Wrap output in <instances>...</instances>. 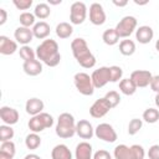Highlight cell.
I'll return each instance as SVG.
<instances>
[{
    "label": "cell",
    "mask_w": 159,
    "mask_h": 159,
    "mask_svg": "<svg viewBox=\"0 0 159 159\" xmlns=\"http://www.w3.org/2000/svg\"><path fill=\"white\" fill-rule=\"evenodd\" d=\"M111 106L107 102V99L104 97L98 98L93 102V104L89 107V114L93 118H102L104 117L109 111H111Z\"/></svg>",
    "instance_id": "12"
},
{
    "label": "cell",
    "mask_w": 159,
    "mask_h": 159,
    "mask_svg": "<svg viewBox=\"0 0 159 159\" xmlns=\"http://www.w3.org/2000/svg\"><path fill=\"white\" fill-rule=\"evenodd\" d=\"M134 84L137 86V88H144L150 84V81L153 78V75L152 72H149L148 70H135L130 73V77H129Z\"/></svg>",
    "instance_id": "11"
},
{
    "label": "cell",
    "mask_w": 159,
    "mask_h": 159,
    "mask_svg": "<svg viewBox=\"0 0 159 159\" xmlns=\"http://www.w3.org/2000/svg\"><path fill=\"white\" fill-rule=\"evenodd\" d=\"M143 127V120L139 118H133L130 119L129 124H128V134L129 135H135Z\"/></svg>",
    "instance_id": "35"
},
{
    "label": "cell",
    "mask_w": 159,
    "mask_h": 159,
    "mask_svg": "<svg viewBox=\"0 0 159 159\" xmlns=\"http://www.w3.org/2000/svg\"><path fill=\"white\" fill-rule=\"evenodd\" d=\"M102 40H103V42H104L106 45L113 46V45L118 43L119 36H118L116 29H107V30L103 32V35H102Z\"/></svg>",
    "instance_id": "28"
},
{
    "label": "cell",
    "mask_w": 159,
    "mask_h": 159,
    "mask_svg": "<svg viewBox=\"0 0 159 159\" xmlns=\"http://www.w3.org/2000/svg\"><path fill=\"white\" fill-rule=\"evenodd\" d=\"M155 50L159 52V39L157 40V42H155Z\"/></svg>",
    "instance_id": "49"
},
{
    "label": "cell",
    "mask_w": 159,
    "mask_h": 159,
    "mask_svg": "<svg viewBox=\"0 0 159 159\" xmlns=\"http://www.w3.org/2000/svg\"><path fill=\"white\" fill-rule=\"evenodd\" d=\"M113 4H114L116 6L123 7V6H125V5L128 4V1H127V0H123V1H117V0H113Z\"/></svg>",
    "instance_id": "43"
},
{
    "label": "cell",
    "mask_w": 159,
    "mask_h": 159,
    "mask_svg": "<svg viewBox=\"0 0 159 159\" xmlns=\"http://www.w3.org/2000/svg\"><path fill=\"white\" fill-rule=\"evenodd\" d=\"M150 88H152V91H154L155 93H159V75H157V76H153V78H152V81H150Z\"/></svg>",
    "instance_id": "41"
},
{
    "label": "cell",
    "mask_w": 159,
    "mask_h": 159,
    "mask_svg": "<svg viewBox=\"0 0 159 159\" xmlns=\"http://www.w3.org/2000/svg\"><path fill=\"white\" fill-rule=\"evenodd\" d=\"M14 37L16 40L17 43L22 45V46H26L29 45L32 39H34V32H32V29H29V27H24V26H19L15 32H14Z\"/></svg>",
    "instance_id": "16"
},
{
    "label": "cell",
    "mask_w": 159,
    "mask_h": 159,
    "mask_svg": "<svg viewBox=\"0 0 159 159\" xmlns=\"http://www.w3.org/2000/svg\"><path fill=\"white\" fill-rule=\"evenodd\" d=\"M22 70L27 76H37L42 72V62L39 60H32V61H26L22 65Z\"/></svg>",
    "instance_id": "22"
},
{
    "label": "cell",
    "mask_w": 159,
    "mask_h": 159,
    "mask_svg": "<svg viewBox=\"0 0 159 159\" xmlns=\"http://www.w3.org/2000/svg\"><path fill=\"white\" fill-rule=\"evenodd\" d=\"M24 159H41V157H40V155H37V154H35V153H30V154L25 155V158H24Z\"/></svg>",
    "instance_id": "44"
},
{
    "label": "cell",
    "mask_w": 159,
    "mask_h": 159,
    "mask_svg": "<svg viewBox=\"0 0 159 159\" xmlns=\"http://www.w3.org/2000/svg\"><path fill=\"white\" fill-rule=\"evenodd\" d=\"M61 2H62V0H48V4L50 5H58Z\"/></svg>",
    "instance_id": "45"
},
{
    "label": "cell",
    "mask_w": 159,
    "mask_h": 159,
    "mask_svg": "<svg viewBox=\"0 0 159 159\" xmlns=\"http://www.w3.org/2000/svg\"><path fill=\"white\" fill-rule=\"evenodd\" d=\"M76 159H93V148L88 142H81L75 149Z\"/></svg>",
    "instance_id": "20"
},
{
    "label": "cell",
    "mask_w": 159,
    "mask_h": 159,
    "mask_svg": "<svg viewBox=\"0 0 159 159\" xmlns=\"http://www.w3.org/2000/svg\"><path fill=\"white\" fill-rule=\"evenodd\" d=\"M154 102H155V106L159 108V93L155 94V101H154Z\"/></svg>",
    "instance_id": "46"
},
{
    "label": "cell",
    "mask_w": 159,
    "mask_h": 159,
    "mask_svg": "<svg viewBox=\"0 0 159 159\" xmlns=\"http://www.w3.org/2000/svg\"><path fill=\"white\" fill-rule=\"evenodd\" d=\"M137 25H138L137 19L132 15H127V16L122 17V20H119V22L117 24V26L114 29H116L119 39H127L134 32V30L137 29Z\"/></svg>",
    "instance_id": "7"
},
{
    "label": "cell",
    "mask_w": 159,
    "mask_h": 159,
    "mask_svg": "<svg viewBox=\"0 0 159 159\" xmlns=\"http://www.w3.org/2000/svg\"><path fill=\"white\" fill-rule=\"evenodd\" d=\"M55 132H56V135L62 138V139L72 138L76 134V120H75V117L68 112L61 113L58 116V118H57Z\"/></svg>",
    "instance_id": "3"
},
{
    "label": "cell",
    "mask_w": 159,
    "mask_h": 159,
    "mask_svg": "<svg viewBox=\"0 0 159 159\" xmlns=\"http://www.w3.org/2000/svg\"><path fill=\"white\" fill-rule=\"evenodd\" d=\"M19 22L21 26L24 27H34V25L36 24V16L34 15V12H29V11H24L20 14L19 16Z\"/></svg>",
    "instance_id": "29"
},
{
    "label": "cell",
    "mask_w": 159,
    "mask_h": 159,
    "mask_svg": "<svg viewBox=\"0 0 159 159\" xmlns=\"http://www.w3.org/2000/svg\"><path fill=\"white\" fill-rule=\"evenodd\" d=\"M106 12L103 10V6L99 2H93L89 6V21L96 25V26H101L106 22Z\"/></svg>",
    "instance_id": "13"
},
{
    "label": "cell",
    "mask_w": 159,
    "mask_h": 159,
    "mask_svg": "<svg viewBox=\"0 0 159 159\" xmlns=\"http://www.w3.org/2000/svg\"><path fill=\"white\" fill-rule=\"evenodd\" d=\"M114 159H144L145 150L139 144H133L130 147L125 144H119L113 150Z\"/></svg>",
    "instance_id": "4"
},
{
    "label": "cell",
    "mask_w": 159,
    "mask_h": 159,
    "mask_svg": "<svg viewBox=\"0 0 159 159\" xmlns=\"http://www.w3.org/2000/svg\"><path fill=\"white\" fill-rule=\"evenodd\" d=\"M0 159H12L11 157H7V155H5V154H1L0 153Z\"/></svg>",
    "instance_id": "48"
},
{
    "label": "cell",
    "mask_w": 159,
    "mask_h": 159,
    "mask_svg": "<svg viewBox=\"0 0 159 159\" xmlns=\"http://www.w3.org/2000/svg\"><path fill=\"white\" fill-rule=\"evenodd\" d=\"M104 98L109 103L111 108H114V107H117L120 103V96H119V93L117 91H109V92H107L106 96H104Z\"/></svg>",
    "instance_id": "36"
},
{
    "label": "cell",
    "mask_w": 159,
    "mask_h": 159,
    "mask_svg": "<svg viewBox=\"0 0 159 159\" xmlns=\"http://www.w3.org/2000/svg\"><path fill=\"white\" fill-rule=\"evenodd\" d=\"M149 159H159V144H154L148 149L147 153Z\"/></svg>",
    "instance_id": "39"
},
{
    "label": "cell",
    "mask_w": 159,
    "mask_h": 159,
    "mask_svg": "<svg viewBox=\"0 0 159 159\" xmlns=\"http://www.w3.org/2000/svg\"><path fill=\"white\" fill-rule=\"evenodd\" d=\"M71 50L73 57L78 62V65L83 68H92L96 65V57L91 52L87 41L82 37H76L71 42Z\"/></svg>",
    "instance_id": "2"
},
{
    "label": "cell",
    "mask_w": 159,
    "mask_h": 159,
    "mask_svg": "<svg viewBox=\"0 0 159 159\" xmlns=\"http://www.w3.org/2000/svg\"><path fill=\"white\" fill-rule=\"evenodd\" d=\"M109 73H111V82H119L123 77V70L119 66H111Z\"/></svg>",
    "instance_id": "37"
},
{
    "label": "cell",
    "mask_w": 159,
    "mask_h": 159,
    "mask_svg": "<svg viewBox=\"0 0 159 159\" xmlns=\"http://www.w3.org/2000/svg\"><path fill=\"white\" fill-rule=\"evenodd\" d=\"M51 159H72V153L66 144H57L51 150Z\"/></svg>",
    "instance_id": "23"
},
{
    "label": "cell",
    "mask_w": 159,
    "mask_h": 159,
    "mask_svg": "<svg viewBox=\"0 0 159 159\" xmlns=\"http://www.w3.org/2000/svg\"><path fill=\"white\" fill-rule=\"evenodd\" d=\"M0 118L4 122V124L12 125V124H16L19 122L20 116H19L17 109L9 107V106H2L0 108Z\"/></svg>",
    "instance_id": "14"
},
{
    "label": "cell",
    "mask_w": 159,
    "mask_h": 159,
    "mask_svg": "<svg viewBox=\"0 0 159 159\" xmlns=\"http://www.w3.org/2000/svg\"><path fill=\"white\" fill-rule=\"evenodd\" d=\"M14 129L11 128V125H7V124H2L0 125V142H7V140H11L14 138Z\"/></svg>",
    "instance_id": "34"
},
{
    "label": "cell",
    "mask_w": 159,
    "mask_h": 159,
    "mask_svg": "<svg viewBox=\"0 0 159 159\" xmlns=\"http://www.w3.org/2000/svg\"><path fill=\"white\" fill-rule=\"evenodd\" d=\"M0 153H1V154H5V155H7V157L14 158V155H15V153H16L15 143H14L12 140L2 142L1 145H0Z\"/></svg>",
    "instance_id": "33"
},
{
    "label": "cell",
    "mask_w": 159,
    "mask_h": 159,
    "mask_svg": "<svg viewBox=\"0 0 159 159\" xmlns=\"http://www.w3.org/2000/svg\"><path fill=\"white\" fill-rule=\"evenodd\" d=\"M134 4H137V5H145V4H148V1H138V0H134Z\"/></svg>",
    "instance_id": "47"
},
{
    "label": "cell",
    "mask_w": 159,
    "mask_h": 159,
    "mask_svg": "<svg viewBox=\"0 0 159 159\" xmlns=\"http://www.w3.org/2000/svg\"><path fill=\"white\" fill-rule=\"evenodd\" d=\"M36 57L48 67H56L61 61L58 43L52 39L43 40L36 47Z\"/></svg>",
    "instance_id": "1"
},
{
    "label": "cell",
    "mask_w": 159,
    "mask_h": 159,
    "mask_svg": "<svg viewBox=\"0 0 159 159\" xmlns=\"http://www.w3.org/2000/svg\"><path fill=\"white\" fill-rule=\"evenodd\" d=\"M154 37V31L150 26L148 25H143V26H139L137 30H135V39L139 43H143V45H147L149 43Z\"/></svg>",
    "instance_id": "18"
},
{
    "label": "cell",
    "mask_w": 159,
    "mask_h": 159,
    "mask_svg": "<svg viewBox=\"0 0 159 159\" xmlns=\"http://www.w3.org/2000/svg\"><path fill=\"white\" fill-rule=\"evenodd\" d=\"M25 145L30 150H35L41 145V138L37 133H30L25 138Z\"/></svg>",
    "instance_id": "30"
},
{
    "label": "cell",
    "mask_w": 159,
    "mask_h": 159,
    "mask_svg": "<svg viewBox=\"0 0 159 159\" xmlns=\"http://www.w3.org/2000/svg\"><path fill=\"white\" fill-rule=\"evenodd\" d=\"M94 135L107 143H114L118 138L117 132L109 123H99L94 129Z\"/></svg>",
    "instance_id": "9"
},
{
    "label": "cell",
    "mask_w": 159,
    "mask_h": 159,
    "mask_svg": "<svg viewBox=\"0 0 159 159\" xmlns=\"http://www.w3.org/2000/svg\"><path fill=\"white\" fill-rule=\"evenodd\" d=\"M87 17V6L82 1H75L70 7V21L72 25H81Z\"/></svg>",
    "instance_id": "8"
},
{
    "label": "cell",
    "mask_w": 159,
    "mask_h": 159,
    "mask_svg": "<svg viewBox=\"0 0 159 159\" xmlns=\"http://www.w3.org/2000/svg\"><path fill=\"white\" fill-rule=\"evenodd\" d=\"M7 20V12L5 9H0V25H4Z\"/></svg>",
    "instance_id": "42"
},
{
    "label": "cell",
    "mask_w": 159,
    "mask_h": 159,
    "mask_svg": "<svg viewBox=\"0 0 159 159\" xmlns=\"http://www.w3.org/2000/svg\"><path fill=\"white\" fill-rule=\"evenodd\" d=\"M43 108H45L43 101L40 99V98H36V97H32V98L27 99L26 103H25V111H26V113L30 114L31 117L42 113Z\"/></svg>",
    "instance_id": "17"
},
{
    "label": "cell",
    "mask_w": 159,
    "mask_h": 159,
    "mask_svg": "<svg viewBox=\"0 0 159 159\" xmlns=\"http://www.w3.org/2000/svg\"><path fill=\"white\" fill-rule=\"evenodd\" d=\"M92 82L94 88H102L104 87L108 82H111V73H109V67L102 66L97 70H94L91 75Z\"/></svg>",
    "instance_id": "10"
},
{
    "label": "cell",
    "mask_w": 159,
    "mask_h": 159,
    "mask_svg": "<svg viewBox=\"0 0 159 159\" xmlns=\"http://www.w3.org/2000/svg\"><path fill=\"white\" fill-rule=\"evenodd\" d=\"M32 32H34V37L39 40H46V37L51 32V27L46 21H39L34 25Z\"/></svg>",
    "instance_id": "21"
},
{
    "label": "cell",
    "mask_w": 159,
    "mask_h": 159,
    "mask_svg": "<svg viewBox=\"0 0 159 159\" xmlns=\"http://www.w3.org/2000/svg\"><path fill=\"white\" fill-rule=\"evenodd\" d=\"M17 51V42L14 40H10V37L1 35L0 36V53L4 56L12 55Z\"/></svg>",
    "instance_id": "19"
},
{
    "label": "cell",
    "mask_w": 159,
    "mask_h": 159,
    "mask_svg": "<svg viewBox=\"0 0 159 159\" xmlns=\"http://www.w3.org/2000/svg\"><path fill=\"white\" fill-rule=\"evenodd\" d=\"M55 31H56L57 37H60V39H68L73 34V27L68 22H60V24H57Z\"/></svg>",
    "instance_id": "25"
},
{
    "label": "cell",
    "mask_w": 159,
    "mask_h": 159,
    "mask_svg": "<svg viewBox=\"0 0 159 159\" xmlns=\"http://www.w3.org/2000/svg\"><path fill=\"white\" fill-rule=\"evenodd\" d=\"M76 134L82 139H91L94 135V128L87 119H81L76 123Z\"/></svg>",
    "instance_id": "15"
},
{
    "label": "cell",
    "mask_w": 159,
    "mask_h": 159,
    "mask_svg": "<svg viewBox=\"0 0 159 159\" xmlns=\"http://www.w3.org/2000/svg\"><path fill=\"white\" fill-rule=\"evenodd\" d=\"M73 83L76 89L83 96H92L94 93V86L92 78L86 72H77L73 76Z\"/></svg>",
    "instance_id": "6"
},
{
    "label": "cell",
    "mask_w": 159,
    "mask_h": 159,
    "mask_svg": "<svg viewBox=\"0 0 159 159\" xmlns=\"http://www.w3.org/2000/svg\"><path fill=\"white\" fill-rule=\"evenodd\" d=\"M50 14H51V7H50L48 4H46V2H40V4H37V5L35 6V9H34V15H35L37 19H40V20L47 19V17L50 16Z\"/></svg>",
    "instance_id": "27"
},
{
    "label": "cell",
    "mask_w": 159,
    "mask_h": 159,
    "mask_svg": "<svg viewBox=\"0 0 159 159\" xmlns=\"http://www.w3.org/2000/svg\"><path fill=\"white\" fill-rule=\"evenodd\" d=\"M19 55H20V57L24 60V62L36 60V51H34L29 45L21 46L20 50H19Z\"/></svg>",
    "instance_id": "32"
},
{
    "label": "cell",
    "mask_w": 159,
    "mask_h": 159,
    "mask_svg": "<svg viewBox=\"0 0 159 159\" xmlns=\"http://www.w3.org/2000/svg\"><path fill=\"white\" fill-rule=\"evenodd\" d=\"M119 91L125 96H132L137 91V86L130 78H122L119 81Z\"/></svg>",
    "instance_id": "24"
},
{
    "label": "cell",
    "mask_w": 159,
    "mask_h": 159,
    "mask_svg": "<svg viewBox=\"0 0 159 159\" xmlns=\"http://www.w3.org/2000/svg\"><path fill=\"white\" fill-rule=\"evenodd\" d=\"M119 52L123 56H132L135 52V42L129 39L122 40L119 42Z\"/></svg>",
    "instance_id": "26"
},
{
    "label": "cell",
    "mask_w": 159,
    "mask_h": 159,
    "mask_svg": "<svg viewBox=\"0 0 159 159\" xmlns=\"http://www.w3.org/2000/svg\"><path fill=\"white\" fill-rule=\"evenodd\" d=\"M143 120L149 123V124H153V123H157L159 120V111L157 108H147L144 112H143Z\"/></svg>",
    "instance_id": "31"
},
{
    "label": "cell",
    "mask_w": 159,
    "mask_h": 159,
    "mask_svg": "<svg viewBox=\"0 0 159 159\" xmlns=\"http://www.w3.org/2000/svg\"><path fill=\"white\" fill-rule=\"evenodd\" d=\"M27 125L32 133H40V132H42L47 128H51L53 125V117L46 112H42L37 116L31 117Z\"/></svg>",
    "instance_id": "5"
},
{
    "label": "cell",
    "mask_w": 159,
    "mask_h": 159,
    "mask_svg": "<svg viewBox=\"0 0 159 159\" xmlns=\"http://www.w3.org/2000/svg\"><path fill=\"white\" fill-rule=\"evenodd\" d=\"M12 4L19 10H27L32 5V0H14Z\"/></svg>",
    "instance_id": "38"
},
{
    "label": "cell",
    "mask_w": 159,
    "mask_h": 159,
    "mask_svg": "<svg viewBox=\"0 0 159 159\" xmlns=\"http://www.w3.org/2000/svg\"><path fill=\"white\" fill-rule=\"evenodd\" d=\"M93 159H112V155L109 154V152L104 149H99L93 154Z\"/></svg>",
    "instance_id": "40"
}]
</instances>
